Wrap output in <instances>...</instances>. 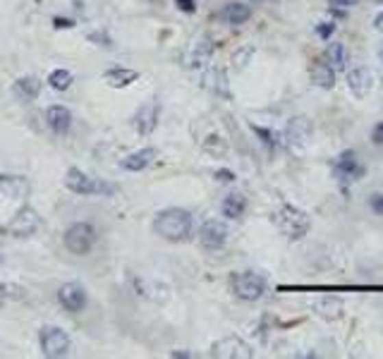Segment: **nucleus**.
<instances>
[{
  "mask_svg": "<svg viewBox=\"0 0 383 359\" xmlns=\"http://www.w3.org/2000/svg\"><path fill=\"white\" fill-rule=\"evenodd\" d=\"M192 213L185 208H166L156 216L153 221V230L168 242H185L192 235Z\"/></svg>",
  "mask_w": 383,
  "mask_h": 359,
  "instance_id": "nucleus-1",
  "label": "nucleus"
},
{
  "mask_svg": "<svg viewBox=\"0 0 383 359\" xmlns=\"http://www.w3.org/2000/svg\"><path fill=\"white\" fill-rule=\"evenodd\" d=\"M273 223L288 240H302L309 232V227H312V221H309L307 213L302 208L293 206V203H280L273 213Z\"/></svg>",
  "mask_w": 383,
  "mask_h": 359,
  "instance_id": "nucleus-2",
  "label": "nucleus"
},
{
  "mask_svg": "<svg viewBox=\"0 0 383 359\" xmlns=\"http://www.w3.org/2000/svg\"><path fill=\"white\" fill-rule=\"evenodd\" d=\"M230 290L235 293V297L245 299V302H256V299L264 297L266 293V280L259 273H232L230 275Z\"/></svg>",
  "mask_w": 383,
  "mask_h": 359,
  "instance_id": "nucleus-3",
  "label": "nucleus"
},
{
  "mask_svg": "<svg viewBox=\"0 0 383 359\" xmlns=\"http://www.w3.org/2000/svg\"><path fill=\"white\" fill-rule=\"evenodd\" d=\"M96 245V230L91 223H75V225L67 227L65 232V247L67 251L77 256H84L94 249Z\"/></svg>",
  "mask_w": 383,
  "mask_h": 359,
  "instance_id": "nucleus-4",
  "label": "nucleus"
},
{
  "mask_svg": "<svg viewBox=\"0 0 383 359\" xmlns=\"http://www.w3.org/2000/svg\"><path fill=\"white\" fill-rule=\"evenodd\" d=\"M38 225H41L38 213L34 211L32 206H22L12 216V221L3 227V232L10 237H27V235H34V232L38 230Z\"/></svg>",
  "mask_w": 383,
  "mask_h": 359,
  "instance_id": "nucleus-5",
  "label": "nucleus"
},
{
  "mask_svg": "<svg viewBox=\"0 0 383 359\" xmlns=\"http://www.w3.org/2000/svg\"><path fill=\"white\" fill-rule=\"evenodd\" d=\"M65 187L75 194H82V197H86V194H101V192L110 194L113 192V187H108V184H103V182H96L94 177L82 173L79 168H70V171H67Z\"/></svg>",
  "mask_w": 383,
  "mask_h": 359,
  "instance_id": "nucleus-6",
  "label": "nucleus"
},
{
  "mask_svg": "<svg viewBox=\"0 0 383 359\" xmlns=\"http://www.w3.org/2000/svg\"><path fill=\"white\" fill-rule=\"evenodd\" d=\"M41 352L46 357H65L70 352V336L58 326H46L41 331Z\"/></svg>",
  "mask_w": 383,
  "mask_h": 359,
  "instance_id": "nucleus-7",
  "label": "nucleus"
},
{
  "mask_svg": "<svg viewBox=\"0 0 383 359\" xmlns=\"http://www.w3.org/2000/svg\"><path fill=\"white\" fill-rule=\"evenodd\" d=\"M312 132H314L312 120H309L307 115H295V118H290L288 125H285L283 139L293 149H302L304 144L312 139Z\"/></svg>",
  "mask_w": 383,
  "mask_h": 359,
  "instance_id": "nucleus-8",
  "label": "nucleus"
},
{
  "mask_svg": "<svg viewBox=\"0 0 383 359\" xmlns=\"http://www.w3.org/2000/svg\"><path fill=\"white\" fill-rule=\"evenodd\" d=\"M362 175H365V166H362L357 151L345 149L336 161V177L341 180V182H357Z\"/></svg>",
  "mask_w": 383,
  "mask_h": 359,
  "instance_id": "nucleus-9",
  "label": "nucleus"
},
{
  "mask_svg": "<svg viewBox=\"0 0 383 359\" xmlns=\"http://www.w3.org/2000/svg\"><path fill=\"white\" fill-rule=\"evenodd\" d=\"M199 242H201L203 249H221L227 242V225L223 221H206L199 230Z\"/></svg>",
  "mask_w": 383,
  "mask_h": 359,
  "instance_id": "nucleus-10",
  "label": "nucleus"
},
{
  "mask_svg": "<svg viewBox=\"0 0 383 359\" xmlns=\"http://www.w3.org/2000/svg\"><path fill=\"white\" fill-rule=\"evenodd\" d=\"M58 302L62 304V309H67V312L77 314L84 309L86 304V293L82 285L77 283H65L60 290H58Z\"/></svg>",
  "mask_w": 383,
  "mask_h": 359,
  "instance_id": "nucleus-11",
  "label": "nucleus"
},
{
  "mask_svg": "<svg viewBox=\"0 0 383 359\" xmlns=\"http://www.w3.org/2000/svg\"><path fill=\"white\" fill-rule=\"evenodd\" d=\"M347 86H350V91L357 99H365L371 91V86H374V77H371L369 67H365V65L352 67V70L347 72Z\"/></svg>",
  "mask_w": 383,
  "mask_h": 359,
  "instance_id": "nucleus-12",
  "label": "nucleus"
},
{
  "mask_svg": "<svg viewBox=\"0 0 383 359\" xmlns=\"http://www.w3.org/2000/svg\"><path fill=\"white\" fill-rule=\"evenodd\" d=\"M213 357H251V350L247 343H242L240 338H223L211 347Z\"/></svg>",
  "mask_w": 383,
  "mask_h": 359,
  "instance_id": "nucleus-13",
  "label": "nucleus"
},
{
  "mask_svg": "<svg viewBox=\"0 0 383 359\" xmlns=\"http://www.w3.org/2000/svg\"><path fill=\"white\" fill-rule=\"evenodd\" d=\"M156 125H158V103H147V106H142V108L137 110V115H134V127H137V132L139 134H151L153 129H156Z\"/></svg>",
  "mask_w": 383,
  "mask_h": 359,
  "instance_id": "nucleus-14",
  "label": "nucleus"
},
{
  "mask_svg": "<svg viewBox=\"0 0 383 359\" xmlns=\"http://www.w3.org/2000/svg\"><path fill=\"white\" fill-rule=\"evenodd\" d=\"M46 123L55 134H67L72 127V113L62 106H51L46 110Z\"/></svg>",
  "mask_w": 383,
  "mask_h": 359,
  "instance_id": "nucleus-15",
  "label": "nucleus"
},
{
  "mask_svg": "<svg viewBox=\"0 0 383 359\" xmlns=\"http://www.w3.org/2000/svg\"><path fill=\"white\" fill-rule=\"evenodd\" d=\"M309 77L321 89H333L336 86V70L326 60H314L312 67H309Z\"/></svg>",
  "mask_w": 383,
  "mask_h": 359,
  "instance_id": "nucleus-16",
  "label": "nucleus"
},
{
  "mask_svg": "<svg viewBox=\"0 0 383 359\" xmlns=\"http://www.w3.org/2000/svg\"><path fill=\"white\" fill-rule=\"evenodd\" d=\"M249 17H251V8L245 3H227L225 8L218 12V19H223L225 24H232V27L249 22Z\"/></svg>",
  "mask_w": 383,
  "mask_h": 359,
  "instance_id": "nucleus-17",
  "label": "nucleus"
},
{
  "mask_svg": "<svg viewBox=\"0 0 383 359\" xmlns=\"http://www.w3.org/2000/svg\"><path fill=\"white\" fill-rule=\"evenodd\" d=\"M153 158H156V149H139V151L129 153L127 158H123L120 166L129 173H139V171H144L147 166H151Z\"/></svg>",
  "mask_w": 383,
  "mask_h": 359,
  "instance_id": "nucleus-18",
  "label": "nucleus"
},
{
  "mask_svg": "<svg viewBox=\"0 0 383 359\" xmlns=\"http://www.w3.org/2000/svg\"><path fill=\"white\" fill-rule=\"evenodd\" d=\"M0 192L8 194L12 199H22L29 192V182L22 175H3L0 173Z\"/></svg>",
  "mask_w": 383,
  "mask_h": 359,
  "instance_id": "nucleus-19",
  "label": "nucleus"
},
{
  "mask_svg": "<svg viewBox=\"0 0 383 359\" xmlns=\"http://www.w3.org/2000/svg\"><path fill=\"white\" fill-rule=\"evenodd\" d=\"M103 79L108 82V86H113V89H123V86H129L132 82L139 79V72L129 70V67H113V70L106 72Z\"/></svg>",
  "mask_w": 383,
  "mask_h": 359,
  "instance_id": "nucleus-20",
  "label": "nucleus"
},
{
  "mask_svg": "<svg viewBox=\"0 0 383 359\" xmlns=\"http://www.w3.org/2000/svg\"><path fill=\"white\" fill-rule=\"evenodd\" d=\"M221 208H223V216L225 218H240L242 213L247 211V199H245V194H240V192H232V194H227L225 199H223V203H221Z\"/></svg>",
  "mask_w": 383,
  "mask_h": 359,
  "instance_id": "nucleus-21",
  "label": "nucleus"
},
{
  "mask_svg": "<svg viewBox=\"0 0 383 359\" xmlns=\"http://www.w3.org/2000/svg\"><path fill=\"white\" fill-rule=\"evenodd\" d=\"M323 60L328 62V65L333 67V70L343 72L345 70V62H347V51L343 43H331V46L326 48V53H323Z\"/></svg>",
  "mask_w": 383,
  "mask_h": 359,
  "instance_id": "nucleus-22",
  "label": "nucleus"
},
{
  "mask_svg": "<svg viewBox=\"0 0 383 359\" xmlns=\"http://www.w3.org/2000/svg\"><path fill=\"white\" fill-rule=\"evenodd\" d=\"M14 91H17L22 99H36L38 94H41V82L36 79V77H22V79L14 82Z\"/></svg>",
  "mask_w": 383,
  "mask_h": 359,
  "instance_id": "nucleus-23",
  "label": "nucleus"
},
{
  "mask_svg": "<svg viewBox=\"0 0 383 359\" xmlns=\"http://www.w3.org/2000/svg\"><path fill=\"white\" fill-rule=\"evenodd\" d=\"M48 84H51L55 91H65L72 86V75L67 70H55V72H51V77H48Z\"/></svg>",
  "mask_w": 383,
  "mask_h": 359,
  "instance_id": "nucleus-24",
  "label": "nucleus"
},
{
  "mask_svg": "<svg viewBox=\"0 0 383 359\" xmlns=\"http://www.w3.org/2000/svg\"><path fill=\"white\" fill-rule=\"evenodd\" d=\"M254 132L259 134V139L266 144V147L275 149L280 144V134H275L273 129H266V127H254Z\"/></svg>",
  "mask_w": 383,
  "mask_h": 359,
  "instance_id": "nucleus-25",
  "label": "nucleus"
},
{
  "mask_svg": "<svg viewBox=\"0 0 383 359\" xmlns=\"http://www.w3.org/2000/svg\"><path fill=\"white\" fill-rule=\"evenodd\" d=\"M369 208L376 213V216H383V194L381 192H376L369 197Z\"/></svg>",
  "mask_w": 383,
  "mask_h": 359,
  "instance_id": "nucleus-26",
  "label": "nucleus"
},
{
  "mask_svg": "<svg viewBox=\"0 0 383 359\" xmlns=\"http://www.w3.org/2000/svg\"><path fill=\"white\" fill-rule=\"evenodd\" d=\"M317 32H319V36H321V38H328L333 32H336V24H333V22H321L317 27Z\"/></svg>",
  "mask_w": 383,
  "mask_h": 359,
  "instance_id": "nucleus-27",
  "label": "nucleus"
},
{
  "mask_svg": "<svg viewBox=\"0 0 383 359\" xmlns=\"http://www.w3.org/2000/svg\"><path fill=\"white\" fill-rule=\"evenodd\" d=\"M175 5L182 10V12H187V14L197 12V3H194V0H175Z\"/></svg>",
  "mask_w": 383,
  "mask_h": 359,
  "instance_id": "nucleus-28",
  "label": "nucleus"
},
{
  "mask_svg": "<svg viewBox=\"0 0 383 359\" xmlns=\"http://www.w3.org/2000/svg\"><path fill=\"white\" fill-rule=\"evenodd\" d=\"M371 142L383 144V123H376V127L371 129Z\"/></svg>",
  "mask_w": 383,
  "mask_h": 359,
  "instance_id": "nucleus-29",
  "label": "nucleus"
},
{
  "mask_svg": "<svg viewBox=\"0 0 383 359\" xmlns=\"http://www.w3.org/2000/svg\"><path fill=\"white\" fill-rule=\"evenodd\" d=\"M218 182H235V173L232 171H216Z\"/></svg>",
  "mask_w": 383,
  "mask_h": 359,
  "instance_id": "nucleus-30",
  "label": "nucleus"
},
{
  "mask_svg": "<svg viewBox=\"0 0 383 359\" xmlns=\"http://www.w3.org/2000/svg\"><path fill=\"white\" fill-rule=\"evenodd\" d=\"M53 27H55V29H72V27H75V22H72V19L55 17V19H53Z\"/></svg>",
  "mask_w": 383,
  "mask_h": 359,
  "instance_id": "nucleus-31",
  "label": "nucleus"
},
{
  "mask_svg": "<svg viewBox=\"0 0 383 359\" xmlns=\"http://www.w3.org/2000/svg\"><path fill=\"white\" fill-rule=\"evenodd\" d=\"M331 5H338V8H352L355 5V0H328Z\"/></svg>",
  "mask_w": 383,
  "mask_h": 359,
  "instance_id": "nucleus-32",
  "label": "nucleus"
},
{
  "mask_svg": "<svg viewBox=\"0 0 383 359\" xmlns=\"http://www.w3.org/2000/svg\"><path fill=\"white\" fill-rule=\"evenodd\" d=\"M374 27L379 29V32L383 34V12H379V14H376V19H374Z\"/></svg>",
  "mask_w": 383,
  "mask_h": 359,
  "instance_id": "nucleus-33",
  "label": "nucleus"
},
{
  "mask_svg": "<svg viewBox=\"0 0 383 359\" xmlns=\"http://www.w3.org/2000/svg\"><path fill=\"white\" fill-rule=\"evenodd\" d=\"M89 38H91V41H101V36H99V34H91ZM103 41H106L103 46H110V41H108V38H103Z\"/></svg>",
  "mask_w": 383,
  "mask_h": 359,
  "instance_id": "nucleus-34",
  "label": "nucleus"
},
{
  "mask_svg": "<svg viewBox=\"0 0 383 359\" xmlns=\"http://www.w3.org/2000/svg\"><path fill=\"white\" fill-rule=\"evenodd\" d=\"M5 304V295H3V288H0V307Z\"/></svg>",
  "mask_w": 383,
  "mask_h": 359,
  "instance_id": "nucleus-35",
  "label": "nucleus"
},
{
  "mask_svg": "<svg viewBox=\"0 0 383 359\" xmlns=\"http://www.w3.org/2000/svg\"><path fill=\"white\" fill-rule=\"evenodd\" d=\"M0 264H3V256H0Z\"/></svg>",
  "mask_w": 383,
  "mask_h": 359,
  "instance_id": "nucleus-36",
  "label": "nucleus"
},
{
  "mask_svg": "<svg viewBox=\"0 0 383 359\" xmlns=\"http://www.w3.org/2000/svg\"><path fill=\"white\" fill-rule=\"evenodd\" d=\"M376 3H383V0H376Z\"/></svg>",
  "mask_w": 383,
  "mask_h": 359,
  "instance_id": "nucleus-37",
  "label": "nucleus"
},
{
  "mask_svg": "<svg viewBox=\"0 0 383 359\" xmlns=\"http://www.w3.org/2000/svg\"><path fill=\"white\" fill-rule=\"evenodd\" d=\"M381 58H383V53H381Z\"/></svg>",
  "mask_w": 383,
  "mask_h": 359,
  "instance_id": "nucleus-38",
  "label": "nucleus"
},
{
  "mask_svg": "<svg viewBox=\"0 0 383 359\" xmlns=\"http://www.w3.org/2000/svg\"><path fill=\"white\" fill-rule=\"evenodd\" d=\"M256 3H259V0H256Z\"/></svg>",
  "mask_w": 383,
  "mask_h": 359,
  "instance_id": "nucleus-39",
  "label": "nucleus"
}]
</instances>
